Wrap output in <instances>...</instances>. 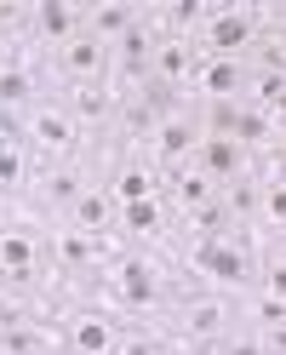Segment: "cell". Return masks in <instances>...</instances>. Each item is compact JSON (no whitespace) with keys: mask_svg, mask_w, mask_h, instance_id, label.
Instances as JSON below:
<instances>
[{"mask_svg":"<svg viewBox=\"0 0 286 355\" xmlns=\"http://www.w3.org/2000/svg\"><path fill=\"white\" fill-rule=\"evenodd\" d=\"M98 63H103V40L92 29L69 35V46H63V69H69V75H98Z\"/></svg>","mask_w":286,"mask_h":355,"instance_id":"obj_1","label":"cell"},{"mask_svg":"<svg viewBox=\"0 0 286 355\" xmlns=\"http://www.w3.org/2000/svg\"><path fill=\"white\" fill-rule=\"evenodd\" d=\"M206 40H212V52H224V58H229V52H240V46L252 40V24H247L240 12H224V17L206 29Z\"/></svg>","mask_w":286,"mask_h":355,"instance_id":"obj_2","label":"cell"},{"mask_svg":"<svg viewBox=\"0 0 286 355\" xmlns=\"http://www.w3.org/2000/svg\"><path fill=\"white\" fill-rule=\"evenodd\" d=\"M29 263H35L29 235H0V275H29Z\"/></svg>","mask_w":286,"mask_h":355,"instance_id":"obj_3","label":"cell"},{"mask_svg":"<svg viewBox=\"0 0 286 355\" xmlns=\"http://www.w3.org/2000/svg\"><path fill=\"white\" fill-rule=\"evenodd\" d=\"M201 263H206L217 281H247V275H252V270H247V258H240V247H206Z\"/></svg>","mask_w":286,"mask_h":355,"instance_id":"obj_4","label":"cell"},{"mask_svg":"<svg viewBox=\"0 0 286 355\" xmlns=\"http://www.w3.org/2000/svg\"><path fill=\"white\" fill-rule=\"evenodd\" d=\"M29 126H35V138L46 144V149H63V144L75 138V121H69V115H57V109H40Z\"/></svg>","mask_w":286,"mask_h":355,"instance_id":"obj_5","label":"cell"},{"mask_svg":"<svg viewBox=\"0 0 286 355\" xmlns=\"http://www.w3.org/2000/svg\"><path fill=\"white\" fill-rule=\"evenodd\" d=\"M149 63H155V80L172 86V80H184V69H189V46H184V40H166V46L149 58Z\"/></svg>","mask_w":286,"mask_h":355,"instance_id":"obj_6","label":"cell"},{"mask_svg":"<svg viewBox=\"0 0 286 355\" xmlns=\"http://www.w3.org/2000/svg\"><path fill=\"white\" fill-rule=\"evenodd\" d=\"M149 58H155V40H149V29L132 24V29L120 35V63H126L132 75H138V69H149Z\"/></svg>","mask_w":286,"mask_h":355,"instance_id":"obj_7","label":"cell"},{"mask_svg":"<svg viewBox=\"0 0 286 355\" xmlns=\"http://www.w3.org/2000/svg\"><path fill=\"white\" fill-rule=\"evenodd\" d=\"M109 344H115V338H109V327H103L98 315H86V321L75 327V349H80V355H109Z\"/></svg>","mask_w":286,"mask_h":355,"instance_id":"obj_8","label":"cell"},{"mask_svg":"<svg viewBox=\"0 0 286 355\" xmlns=\"http://www.w3.org/2000/svg\"><path fill=\"white\" fill-rule=\"evenodd\" d=\"M132 29V6H98V17H92V35L103 40V35H126Z\"/></svg>","mask_w":286,"mask_h":355,"instance_id":"obj_9","label":"cell"},{"mask_svg":"<svg viewBox=\"0 0 286 355\" xmlns=\"http://www.w3.org/2000/svg\"><path fill=\"white\" fill-rule=\"evenodd\" d=\"M235 86H240V69H235L229 58H217L212 69H206V92H212V98H229Z\"/></svg>","mask_w":286,"mask_h":355,"instance_id":"obj_10","label":"cell"},{"mask_svg":"<svg viewBox=\"0 0 286 355\" xmlns=\"http://www.w3.org/2000/svg\"><path fill=\"white\" fill-rule=\"evenodd\" d=\"M217 327H224V309H217V304H195L189 309V332H195V338H212Z\"/></svg>","mask_w":286,"mask_h":355,"instance_id":"obj_11","label":"cell"},{"mask_svg":"<svg viewBox=\"0 0 286 355\" xmlns=\"http://www.w3.org/2000/svg\"><path fill=\"white\" fill-rule=\"evenodd\" d=\"M75 109H80V115H109V92L92 86V80H80L75 86Z\"/></svg>","mask_w":286,"mask_h":355,"instance_id":"obj_12","label":"cell"},{"mask_svg":"<svg viewBox=\"0 0 286 355\" xmlns=\"http://www.w3.org/2000/svg\"><path fill=\"white\" fill-rule=\"evenodd\" d=\"M120 286H126V298H138V304H143L149 293H155V275H149L143 263H126V275H120Z\"/></svg>","mask_w":286,"mask_h":355,"instance_id":"obj_13","label":"cell"},{"mask_svg":"<svg viewBox=\"0 0 286 355\" xmlns=\"http://www.w3.org/2000/svg\"><path fill=\"white\" fill-rule=\"evenodd\" d=\"M103 218H109V207H103V195H80V201H75V224H80V230H98Z\"/></svg>","mask_w":286,"mask_h":355,"instance_id":"obj_14","label":"cell"},{"mask_svg":"<svg viewBox=\"0 0 286 355\" xmlns=\"http://www.w3.org/2000/svg\"><path fill=\"white\" fill-rule=\"evenodd\" d=\"M46 195L75 207V201H80V178H75V172H52V178H46Z\"/></svg>","mask_w":286,"mask_h":355,"instance_id":"obj_15","label":"cell"},{"mask_svg":"<svg viewBox=\"0 0 286 355\" xmlns=\"http://www.w3.org/2000/svg\"><path fill=\"white\" fill-rule=\"evenodd\" d=\"M126 224H132V230H155V224H161V207H155V201H132Z\"/></svg>","mask_w":286,"mask_h":355,"instance_id":"obj_16","label":"cell"},{"mask_svg":"<svg viewBox=\"0 0 286 355\" xmlns=\"http://www.w3.org/2000/svg\"><path fill=\"white\" fill-rule=\"evenodd\" d=\"M24 98H29V80H24V75H0V109L24 103Z\"/></svg>","mask_w":286,"mask_h":355,"instance_id":"obj_17","label":"cell"},{"mask_svg":"<svg viewBox=\"0 0 286 355\" xmlns=\"http://www.w3.org/2000/svg\"><path fill=\"white\" fill-rule=\"evenodd\" d=\"M40 24H46V35H69L75 29V12L69 6H46V12H40Z\"/></svg>","mask_w":286,"mask_h":355,"instance_id":"obj_18","label":"cell"},{"mask_svg":"<svg viewBox=\"0 0 286 355\" xmlns=\"http://www.w3.org/2000/svg\"><path fill=\"white\" fill-rule=\"evenodd\" d=\"M229 132H235L240 144H258V138H263L269 126H263V115H235V126H229Z\"/></svg>","mask_w":286,"mask_h":355,"instance_id":"obj_19","label":"cell"},{"mask_svg":"<svg viewBox=\"0 0 286 355\" xmlns=\"http://www.w3.org/2000/svg\"><path fill=\"white\" fill-rule=\"evenodd\" d=\"M206 166L212 172H235V144H224V138L206 144Z\"/></svg>","mask_w":286,"mask_h":355,"instance_id":"obj_20","label":"cell"},{"mask_svg":"<svg viewBox=\"0 0 286 355\" xmlns=\"http://www.w3.org/2000/svg\"><path fill=\"white\" fill-rule=\"evenodd\" d=\"M178 195H184V207H206V178H201V172H189L184 184H178Z\"/></svg>","mask_w":286,"mask_h":355,"instance_id":"obj_21","label":"cell"},{"mask_svg":"<svg viewBox=\"0 0 286 355\" xmlns=\"http://www.w3.org/2000/svg\"><path fill=\"white\" fill-rule=\"evenodd\" d=\"M189 144H195V132H189V126H166V132H161V149H166V155H184Z\"/></svg>","mask_w":286,"mask_h":355,"instance_id":"obj_22","label":"cell"},{"mask_svg":"<svg viewBox=\"0 0 286 355\" xmlns=\"http://www.w3.org/2000/svg\"><path fill=\"white\" fill-rule=\"evenodd\" d=\"M17 172H24V155L12 144H0V184H17Z\"/></svg>","mask_w":286,"mask_h":355,"instance_id":"obj_23","label":"cell"},{"mask_svg":"<svg viewBox=\"0 0 286 355\" xmlns=\"http://www.w3.org/2000/svg\"><path fill=\"white\" fill-rule=\"evenodd\" d=\"M120 195H126V201H149V172H126L120 178Z\"/></svg>","mask_w":286,"mask_h":355,"instance_id":"obj_24","label":"cell"},{"mask_svg":"<svg viewBox=\"0 0 286 355\" xmlns=\"http://www.w3.org/2000/svg\"><path fill=\"white\" fill-rule=\"evenodd\" d=\"M57 252H63V263H92V247H86L80 235H63V247H57Z\"/></svg>","mask_w":286,"mask_h":355,"instance_id":"obj_25","label":"cell"},{"mask_svg":"<svg viewBox=\"0 0 286 355\" xmlns=\"http://www.w3.org/2000/svg\"><path fill=\"white\" fill-rule=\"evenodd\" d=\"M6 349H12V355H40L46 344H40V338H29V332H17V327H12V332H6Z\"/></svg>","mask_w":286,"mask_h":355,"instance_id":"obj_26","label":"cell"},{"mask_svg":"<svg viewBox=\"0 0 286 355\" xmlns=\"http://www.w3.org/2000/svg\"><path fill=\"white\" fill-rule=\"evenodd\" d=\"M263 207H269V218H275V224H286V184H275L269 195H263Z\"/></svg>","mask_w":286,"mask_h":355,"instance_id":"obj_27","label":"cell"},{"mask_svg":"<svg viewBox=\"0 0 286 355\" xmlns=\"http://www.w3.org/2000/svg\"><path fill=\"white\" fill-rule=\"evenodd\" d=\"M195 224H201V230H206V235H212V230H217V224H224V212H217V207H201V212H195Z\"/></svg>","mask_w":286,"mask_h":355,"instance_id":"obj_28","label":"cell"},{"mask_svg":"<svg viewBox=\"0 0 286 355\" xmlns=\"http://www.w3.org/2000/svg\"><path fill=\"white\" fill-rule=\"evenodd\" d=\"M269 293L286 304V263H275V270H269Z\"/></svg>","mask_w":286,"mask_h":355,"instance_id":"obj_29","label":"cell"},{"mask_svg":"<svg viewBox=\"0 0 286 355\" xmlns=\"http://www.w3.org/2000/svg\"><path fill=\"white\" fill-rule=\"evenodd\" d=\"M126 121H132V126H138V132H143L149 121H155V109H149V103H138V109H132V115H126Z\"/></svg>","mask_w":286,"mask_h":355,"instance_id":"obj_30","label":"cell"},{"mask_svg":"<svg viewBox=\"0 0 286 355\" xmlns=\"http://www.w3.org/2000/svg\"><path fill=\"white\" fill-rule=\"evenodd\" d=\"M120 355H155V344H149V338H132V344H120Z\"/></svg>","mask_w":286,"mask_h":355,"instance_id":"obj_31","label":"cell"},{"mask_svg":"<svg viewBox=\"0 0 286 355\" xmlns=\"http://www.w3.org/2000/svg\"><path fill=\"white\" fill-rule=\"evenodd\" d=\"M12 327H17V309H12V304H0V338H6Z\"/></svg>","mask_w":286,"mask_h":355,"instance_id":"obj_32","label":"cell"},{"mask_svg":"<svg viewBox=\"0 0 286 355\" xmlns=\"http://www.w3.org/2000/svg\"><path fill=\"white\" fill-rule=\"evenodd\" d=\"M229 355H263V344H235Z\"/></svg>","mask_w":286,"mask_h":355,"instance_id":"obj_33","label":"cell"},{"mask_svg":"<svg viewBox=\"0 0 286 355\" xmlns=\"http://www.w3.org/2000/svg\"><path fill=\"white\" fill-rule=\"evenodd\" d=\"M275 103H280V115H286V92H280V98H275Z\"/></svg>","mask_w":286,"mask_h":355,"instance_id":"obj_34","label":"cell"}]
</instances>
